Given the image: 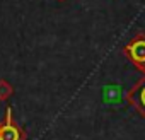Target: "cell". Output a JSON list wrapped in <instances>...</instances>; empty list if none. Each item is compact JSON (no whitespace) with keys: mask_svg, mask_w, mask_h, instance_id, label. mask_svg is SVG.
Returning <instances> with one entry per match:
<instances>
[{"mask_svg":"<svg viewBox=\"0 0 145 140\" xmlns=\"http://www.w3.org/2000/svg\"><path fill=\"white\" fill-rule=\"evenodd\" d=\"M123 51L138 70L145 72V34H137Z\"/></svg>","mask_w":145,"mask_h":140,"instance_id":"6da1fadb","label":"cell"},{"mask_svg":"<svg viewBox=\"0 0 145 140\" xmlns=\"http://www.w3.org/2000/svg\"><path fill=\"white\" fill-rule=\"evenodd\" d=\"M0 140H22V131L12 118L10 106H7L5 109V121L2 123V128H0Z\"/></svg>","mask_w":145,"mask_h":140,"instance_id":"7a4b0ae2","label":"cell"},{"mask_svg":"<svg viewBox=\"0 0 145 140\" xmlns=\"http://www.w3.org/2000/svg\"><path fill=\"white\" fill-rule=\"evenodd\" d=\"M128 99L131 101V104L135 106V109L142 116H145V77L140 79L135 84V87L128 92Z\"/></svg>","mask_w":145,"mask_h":140,"instance_id":"3957f363","label":"cell"},{"mask_svg":"<svg viewBox=\"0 0 145 140\" xmlns=\"http://www.w3.org/2000/svg\"><path fill=\"white\" fill-rule=\"evenodd\" d=\"M12 94H14V87L5 79H0V101H7Z\"/></svg>","mask_w":145,"mask_h":140,"instance_id":"277c9868","label":"cell"},{"mask_svg":"<svg viewBox=\"0 0 145 140\" xmlns=\"http://www.w3.org/2000/svg\"><path fill=\"white\" fill-rule=\"evenodd\" d=\"M0 128H2V123H0Z\"/></svg>","mask_w":145,"mask_h":140,"instance_id":"5b68a950","label":"cell"},{"mask_svg":"<svg viewBox=\"0 0 145 140\" xmlns=\"http://www.w3.org/2000/svg\"><path fill=\"white\" fill-rule=\"evenodd\" d=\"M60 2H63V0H60Z\"/></svg>","mask_w":145,"mask_h":140,"instance_id":"8992f818","label":"cell"}]
</instances>
